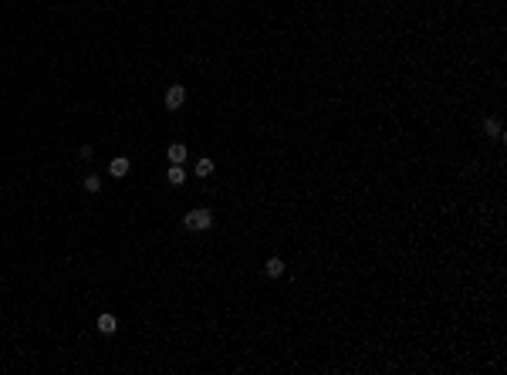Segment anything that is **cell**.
Here are the masks:
<instances>
[{
	"instance_id": "cell-6",
	"label": "cell",
	"mask_w": 507,
	"mask_h": 375,
	"mask_svg": "<svg viewBox=\"0 0 507 375\" xmlns=\"http://www.w3.org/2000/svg\"><path fill=\"white\" fill-rule=\"evenodd\" d=\"M483 132L494 135V139H504V125H500L497 119H487V122H483Z\"/></svg>"
},
{
	"instance_id": "cell-3",
	"label": "cell",
	"mask_w": 507,
	"mask_h": 375,
	"mask_svg": "<svg viewBox=\"0 0 507 375\" xmlns=\"http://www.w3.org/2000/svg\"><path fill=\"white\" fill-rule=\"evenodd\" d=\"M98 331L102 334H115V328H119V321H115V314H108V311H105V314H98Z\"/></svg>"
},
{
	"instance_id": "cell-5",
	"label": "cell",
	"mask_w": 507,
	"mask_h": 375,
	"mask_svg": "<svg viewBox=\"0 0 507 375\" xmlns=\"http://www.w3.org/2000/svg\"><path fill=\"white\" fill-rule=\"evenodd\" d=\"M169 163H173V166H179V163H186V146H179V142H176V146H169Z\"/></svg>"
},
{
	"instance_id": "cell-1",
	"label": "cell",
	"mask_w": 507,
	"mask_h": 375,
	"mask_svg": "<svg viewBox=\"0 0 507 375\" xmlns=\"http://www.w3.org/2000/svg\"><path fill=\"white\" fill-rule=\"evenodd\" d=\"M183 227L186 230H210V227H213V213L203 210V206H200V210H190L183 216Z\"/></svg>"
},
{
	"instance_id": "cell-10",
	"label": "cell",
	"mask_w": 507,
	"mask_h": 375,
	"mask_svg": "<svg viewBox=\"0 0 507 375\" xmlns=\"http://www.w3.org/2000/svg\"><path fill=\"white\" fill-rule=\"evenodd\" d=\"M166 180L173 183V186H179V183L186 180V169H183V166H173V169H169V176H166Z\"/></svg>"
},
{
	"instance_id": "cell-4",
	"label": "cell",
	"mask_w": 507,
	"mask_h": 375,
	"mask_svg": "<svg viewBox=\"0 0 507 375\" xmlns=\"http://www.w3.org/2000/svg\"><path fill=\"white\" fill-rule=\"evenodd\" d=\"M108 172H112L115 180H122V176L129 172V159H125V155H115L112 163H108Z\"/></svg>"
},
{
	"instance_id": "cell-11",
	"label": "cell",
	"mask_w": 507,
	"mask_h": 375,
	"mask_svg": "<svg viewBox=\"0 0 507 375\" xmlns=\"http://www.w3.org/2000/svg\"><path fill=\"white\" fill-rule=\"evenodd\" d=\"M78 159H91V146H81L78 149Z\"/></svg>"
},
{
	"instance_id": "cell-7",
	"label": "cell",
	"mask_w": 507,
	"mask_h": 375,
	"mask_svg": "<svg viewBox=\"0 0 507 375\" xmlns=\"http://www.w3.org/2000/svg\"><path fill=\"white\" fill-rule=\"evenodd\" d=\"M264 270H267V278H281V274H284V261H281V257H271Z\"/></svg>"
},
{
	"instance_id": "cell-9",
	"label": "cell",
	"mask_w": 507,
	"mask_h": 375,
	"mask_svg": "<svg viewBox=\"0 0 507 375\" xmlns=\"http://www.w3.org/2000/svg\"><path fill=\"white\" fill-rule=\"evenodd\" d=\"M210 172H213V159H210V155H203L200 163H196V176H203V180H206Z\"/></svg>"
},
{
	"instance_id": "cell-2",
	"label": "cell",
	"mask_w": 507,
	"mask_h": 375,
	"mask_svg": "<svg viewBox=\"0 0 507 375\" xmlns=\"http://www.w3.org/2000/svg\"><path fill=\"white\" fill-rule=\"evenodd\" d=\"M183 102H186V88L183 85H173V88L166 91V108L176 112V108H183Z\"/></svg>"
},
{
	"instance_id": "cell-8",
	"label": "cell",
	"mask_w": 507,
	"mask_h": 375,
	"mask_svg": "<svg viewBox=\"0 0 507 375\" xmlns=\"http://www.w3.org/2000/svg\"><path fill=\"white\" fill-rule=\"evenodd\" d=\"M85 193H102V176H85Z\"/></svg>"
}]
</instances>
